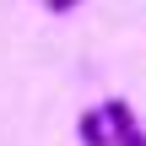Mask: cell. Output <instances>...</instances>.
<instances>
[{"label":"cell","mask_w":146,"mask_h":146,"mask_svg":"<svg viewBox=\"0 0 146 146\" xmlns=\"http://www.w3.org/2000/svg\"><path fill=\"white\" fill-rule=\"evenodd\" d=\"M98 108H103V119H108L114 146H146V130L135 125V108H130L125 98H108V103H98Z\"/></svg>","instance_id":"1"},{"label":"cell","mask_w":146,"mask_h":146,"mask_svg":"<svg viewBox=\"0 0 146 146\" xmlns=\"http://www.w3.org/2000/svg\"><path fill=\"white\" fill-rule=\"evenodd\" d=\"M76 135H81V146H114V135H108V119H103V108H87V114L76 119Z\"/></svg>","instance_id":"2"},{"label":"cell","mask_w":146,"mask_h":146,"mask_svg":"<svg viewBox=\"0 0 146 146\" xmlns=\"http://www.w3.org/2000/svg\"><path fill=\"white\" fill-rule=\"evenodd\" d=\"M43 5H49V11H54V16H70V11H76V5H81V0H43Z\"/></svg>","instance_id":"3"}]
</instances>
